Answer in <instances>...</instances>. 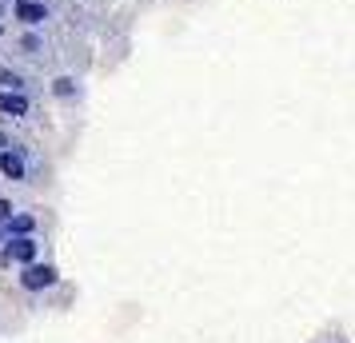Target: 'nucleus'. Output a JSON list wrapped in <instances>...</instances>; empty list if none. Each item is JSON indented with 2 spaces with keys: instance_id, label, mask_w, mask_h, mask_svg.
I'll return each mask as SVG.
<instances>
[{
  "instance_id": "obj_4",
  "label": "nucleus",
  "mask_w": 355,
  "mask_h": 343,
  "mask_svg": "<svg viewBox=\"0 0 355 343\" xmlns=\"http://www.w3.org/2000/svg\"><path fill=\"white\" fill-rule=\"evenodd\" d=\"M12 20H20L24 28H40L49 20V4L44 0H20L17 8H12Z\"/></svg>"
},
{
  "instance_id": "obj_5",
  "label": "nucleus",
  "mask_w": 355,
  "mask_h": 343,
  "mask_svg": "<svg viewBox=\"0 0 355 343\" xmlns=\"http://www.w3.org/2000/svg\"><path fill=\"white\" fill-rule=\"evenodd\" d=\"M49 92H52L56 100H64V104H72V100H80V96H84L80 80H76V76H64V72H60V76H52Z\"/></svg>"
},
{
  "instance_id": "obj_12",
  "label": "nucleus",
  "mask_w": 355,
  "mask_h": 343,
  "mask_svg": "<svg viewBox=\"0 0 355 343\" xmlns=\"http://www.w3.org/2000/svg\"><path fill=\"white\" fill-rule=\"evenodd\" d=\"M17 4H20V0H17Z\"/></svg>"
},
{
  "instance_id": "obj_11",
  "label": "nucleus",
  "mask_w": 355,
  "mask_h": 343,
  "mask_svg": "<svg viewBox=\"0 0 355 343\" xmlns=\"http://www.w3.org/2000/svg\"><path fill=\"white\" fill-rule=\"evenodd\" d=\"M4 148H12V136H8V132H0V152H4Z\"/></svg>"
},
{
  "instance_id": "obj_10",
  "label": "nucleus",
  "mask_w": 355,
  "mask_h": 343,
  "mask_svg": "<svg viewBox=\"0 0 355 343\" xmlns=\"http://www.w3.org/2000/svg\"><path fill=\"white\" fill-rule=\"evenodd\" d=\"M12 220V200H0V228Z\"/></svg>"
},
{
  "instance_id": "obj_1",
  "label": "nucleus",
  "mask_w": 355,
  "mask_h": 343,
  "mask_svg": "<svg viewBox=\"0 0 355 343\" xmlns=\"http://www.w3.org/2000/svg\"><path fill=\"white\" fill-rule=\"evenodd\" d=\"M20 288L24 292H49L52 283H56V267L52 263H40V260H33V263H20Z\"/></svg>"
},
{
  "instance_id": "obj_7",
  "label": "nucleus",
  "mask_w": 355,
  "mask_h": 343,
  "mask_svg": "<svg viewBox=\"0 0 355 343\" xmlns=\"http://www.w3.org/2000/svg\"><path fill=\"white\" fill-rule=\"evenodd\" d=\"M17 49H20V56H24V60H44L49 44H44L33 28H24V33H20V40H17Z\"/></svg>"
},
{
  "instance_id": "obj_2",
  "label": "nucleus",
  "mask_w": 355,
  "mask_h": 343,
  "mask_svg": "<svg viewBox=\"0 0 355 343\" xmlns=\"http://www.w3.org/2000/svg\"><path fill=\"white\" fill-rule=\"evenodd\" d=\"M40 244H36L33 236H8L4 247H0V267H8V263H33Z\"/></svg>"
},
{
  "instance_id": "obj_6",
  "label": "nucleus",
  "mask_w": 355,
  "mask_h": 343,
  "mask_svg": "<svg viewBox=\"0 0 355 343\" xmlns=\"http://www.w3.org/2000/svg\"><path fill=\"white\" fill-rule=\"evenodd\" d=\"M33 112V104L24 92H0V116H12V120H24Z\"/></svg>"
},
{
  "instance_id": "obj_8",
  "label": "nucleus",
  "mask_w": 355,
  "mask_h": 343,
  "mask_svg": "<svg viewBox=\"0 0 355 343\" xmlns=\"http://www.w3.org/2000/svg\"><path fill=\"white\" fill-rule=\"evenodd\" d=\"M28 76L20 72V68H8V64H0V92H28Z\"/></svg>"
},
{
  "instance_id": "obj_9",
  "label": "nucleus",
  "mask_w": 355,
  "mask_h": 343,
  "mask_svg": "<svg viewBox=\"0 0 355 343\" xmlns=\"http://www.w3.org/2000/svg\"><path fill=\"white\" fill-rule=\"evenodd\" d=\"M0 231H8V236H33V231H36V216L20 212V216H12V220H8Z\"/></svg>"
},
{
  "instance_id": "obj_3",
  "label": "nucleus",
  "mask_w": 355,
  "mask_h": 343,
  "mask_svg": "<svg viewBox=\"0 0 355 343\" xmlns=\"http://www.w3.org/2000/svg\"><path fill=\"white\" fill-rule=\"evenodd\" d=\"M0 172L8 176V180L24 184V176H28V148L24 144H12L0 152Z\"/></svg>"
}]
</instances>
